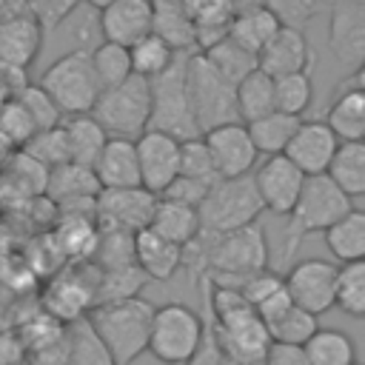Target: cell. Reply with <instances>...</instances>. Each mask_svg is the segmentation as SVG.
Wrapping results in <instances>:
<instances>
[{"mask_svg":"<svg viewBox=\"0 0 365 365\" xmlns=\"http://www.w3.org/2000/svg\"><path fill=\"white\" fill-rule=\"evenodd\" d=\"M202 242H205V277L202 279L214 285L240 288L242 279L268 268V259H271L268 237L259 222H251L245 228H237L220 237L202 234Z\"/></svg>","mask_w":365,"mask_h":365,"instance_id":"6da1fadb","label":"cell"},{"mask_svg":"<svg viewBox=\"0 0 365 365\" xmlns=\"http://www.w3.org/2000/svg\"><path fill=\"white\" fill-rule=\"evenodd\" d=\"M154 305L143 297L94 305L86 317L94 336L103 342L114 365H131L148 348Z\"/></svg>","mask_w":365,"mask_h":365,"instance_id":"7a4b0ae2","label":"cell"},{"mask_svg":"<svg viewBox=\"0 0 365 365\" xmlns=\"http://www.w3.org/2000/svg\"><path fill=\"white\" fill-rule=\"evenodd\" d=\"M354 208L351 197H345L328 174L305 177L302 191L288 214L285 222V242H282V262L294 257L299 242L311 234H325L336 220H342Z\"/></svg>","mask_w":365,"mask_h":365,"instance_id":"3957f363","label":"cell"},{"mask_svg":"<svg viewBox=\"0 0 365 365\" xmlns=\"http://www.w3.org/2000/svg\"><path fill=\"white\" fill-rule=\"evenodd\" d=\"M191 51H177L174 63L151 83V117H148V128L151 131H163L180 143L185 140H197L202 137L191 111V100H188V88H185V57Z\"/></svg>","mask_w":365,"mask_h":365,"instance_id":"277c9868","label":"cell"},{"mask_svg":"<svg viewBox=\"0 0 365 365\" xmlns=\"http://www.w3.org/2000/svg\"><path fill=\"white\" fill-rule=\"evenodd\" d=\"M40 88L51 97V103L60 108V114H91L97 97H100V83L91 68V54L88 48H71L63 57H57L40 77Z\"/></svg>","mask_w":365,"mask_h":365,"instance_id":"5b68a950","label":"cell"},{"mask_svg":"<svg viewBox=\"0 0 365 365\" xmlns=\"http://www.w3.org/2000/svg\"><path fill=\"white\" fill-rule=\"evenodd\" d=\"M262 211L265 208H262L254 180L248 174V177H237V180H217L208 188L205 200L200 202L197 217H200L202 234L220 237V234H228V231L257 222Z\"/></svg>","mask_w":365,"mask_h":365,"instance_id":"8992f818","label":"cell"},{"mask_svg":"<svg viewBox=\"0 0 365 365\" xmlns=\"http://www.w3.org/2000/svg\"><path fill=\"white\" fill-rule=\"evenodd\" d=\"M185 88L200 134L225 123H240L234 86L225 83L200 51H191L185 57Z\"/></svg>","mask_w":365,"mask_h":365,"instance_id":"52a82bcc","label":"cell"},{"mask_svg":"<svg viewBox=\"0 0 365 365\" xmlns=\"http://www.w3.org/2000/svg\"><path fill=\"white\" fill-rule=\"evenodd\" d=\"M91 117L103 125L108 137L137 140L148 128L151 117V83L131 74L125 83L100 91Z\"/></svg>","mask_w":365,"mask_h":365,"instance_id":"ba28073f","label":"cell"},{"mask_svg":"<svg viewBox=\"0 0 365 365\" xmlns=\"http://www.w3.org/2000/svg\"><path fill=\"white\" fill-rule=\"evenodd\" d=\"M202 331H205L202 314H197L185 302H165L154 308L145 351H151L154 359H160L163 365H185L197 351Z\"/></svg>","mask_w":365,"mask_h":365,"instance_id":"9c48e42d","label":"cell"},{"mask_svg":"<svg viewBox=\"0 0 365 365\" xmlns=\"http://www.w3.org/2000/svg\"><path fill=\"white\" fill-rule=\"evenodd\" d=\"M336 262L331 259H319V257H308L299 259L288 268V274L282 277L288 297L294 299L297 308L319 317L325 311L334 308V294H336Z\"/></svg>","mask_w":365,"mask_h":365,"instance_id":"30bf717a","label":"cell"},{"mask_svg":"<svg viewBox=\"0 0 365 365\" xmlns=\"http://www.w3.org/2000/svg\"><path fill=\"white\" fill-rule=\"evenodd\" d=\"M157 205V194L145 191L143 185L137 188H100L94 200V222L100 231H128L137 234L148 228L151 214Z\"/></svg>","mask_w":365,"mask_h":365,"instance_id":"8fae6325","label":"cell"},{"mask_svg":"<svg viewBox=\"0 0 365 365\" xmlns=\"http://www.w3.org/2000/svg\"><path fill=\"white\" fill-rule=\"evenodd\" d=\"M208 322H211V331H214V339H217L222 356L262 359L268 345H271L268 328L262 325V319L257 317V311L251 305H242V308H237L231 314H222V317H208Z\"/></svg>","mask_w":365,"mask_h":365,"instance_id":"7c38bea8","label":"cell"},{"mask_svg":"<svg viewBox=\"0 0 365 365\" xmlns=\"http://www.w3.org/2000/svg\"><path fill=\"white\" fill-rule=\"evenodd\" d=\"M97 279H100V268L94 262H83L71 271H63L46 291V308L48 317L57 322H77L86 319L88 311L94 308V297H97Z\"/></svg>","mask_w":365,"mask_h":365,"instance_id":"4fadbf2b","label":"cell"},{"mask_svg":"<svg viewBox=\"0 0 365 365\" xmlns=\"http://www.w3.org/2000/svg\"><path fill=\"white\" fill-rule=\"evenodd\" d=\"M328 51L345 66L365 63V0H334L328 9Z\"/></svg>","mask_w":365,"mask_h":365,"instance_id":"5bb4252c","label":"cell"},{"mask_svg":"<svg viewBox=\"0 0 365 365\" xmlns=\"http://www.w3.org/2000/svg\"><path fill=\"white\" fill-rule=\"evenodd\" d=\"M202 143L211 154L217 180H237V177H248L251 168L257 165L259 154L245 131L242 123H225L217 128H208L202 134Z\"/></svg>","mask_w":365,"mask_h":365,"instance_id":"9a60e30c","label":"cell"},{"mask_svg":"<svg viewBox=\"0 0 365 365\" xmlns=\"http://www.w3.org/2000/svg\"><path fill=\"white\" fill-rule=\"evenodd\" d=\"M134 148L140 165V185L160 197L180 177V140L145 128L134 140Z\"/></svg>","mask_w":365,"mask_h":365,"instance_id":"2e32d148","label":"cell"},{"mask_svg":"<svg viewBox=\"0 0 365 365\" xmlns=\"http://www.w3.org/2000/svg\"><path fill=\"white\" fill-rule=\"evenodd\" d=\"M251 180H254V188H257V197H259L262 208L274 211L279 217H288L299 191H302L305 174L285 154H274V157H265L257 165Z\"/></svg>","mask_w":365,"mask_h":365,"instance_id":"e0dca14e","label":"cell"},{"mask_svg":"<svg viewBox=\"0 0 365 365\" xmlns=\"http://www.w3.org/2000/svg\"><path fill=\"white\" fill-rule=\"evenodd\" d=\"M46 194L60 205V214H94V200L100 194V182L88 165L66 163L48 171Z\"/></svg>","mask_w":365,"mask_h":365,"instance_id":"ac0fdd59","label":"cell"},{"mask_svg":"<svg viewBox=\"0 0 365 365\" xmlns=\"http://www.w3.org/2000/svg\"><path fill=\"white\" fill-rule=\"evenodd\" d=\"M336 134L328 128L325 120H302L299 128L294 131L285 157L305 174V177H317L325 174L334 154H336Z\"/></svg>","mask_w":365,"mask_h":365,"instance_id":"d6986e66","label":"cell"},{"mask_svg":"<svg viewBox=\"0 0 365 365\" xmlns=\"http://www.w3.org/2000/svg\"><path fill=\"white\" fill-rule=\"evenodd\" d=\"M154 26V6L151 0H117L97 11V29L103 40L131 48L137 40L151 34Z\"/></svg>","mask_w":365,"mask_h":365,"instance_id":"ffe728a7","label":"cell"},{"mask_svg":"<svg viewBox=\"0 0 365 365\" xmlns=\"http://www.w3.org/2000/svg\"><path fill=\"white\" fill-rule=\"evenodd\" d=\"M311 66H314V51L305 34L297 29H285V26H279L277 34L257 54V68L274 80L285 74H297V71H311Z\"/></svg>","mask_w":365,"mask_h":365,"instance_id":"44dd1931","label":"cell"},{"mask_svg":"<svg viewBox=\"0 0 365 365\" xmlns=\"http://www.w3.org/2000/svg\"><path fill=\"white\" fill-rule=\"evenodd\" d=\"M43 46V26L31 14H11L0 20V66L3 68H29Z\"/></svg>","mask_w":365,"mask_h":365,"instance_id":"7402d4cb","label":"cell"},{"mask_svg":"<svg viewBox=\"0 0 365 365\" xmlns=\"http://www.w3.org/2000/svg\"><path fill=\"white\" fill-rule=\"evenodd\" d=\"M100 188H137L140 185V165L134 140L108 137L97 163L91 165Z\"/></svg>","mask_w":365,"mask_h":365,"instance_id":"603a6c76","label":"cell"},{"mask_svg":"<svg viewBox=\"0 0 365 365\" xmlns=\"http://www.w3.org/2000/svg\"><path fill=\"white\" fill-rule=\"evenodd\" d=\"M134 265L148 279L168 282L182 268V248L163 240L151 228H143L134 234Z\"/></svg>","mask_w":365,"mask_h":365,"instance_id":"cb8c5ba5","label":"cell"},{"mask_svg":"<svg viewBox=\"0 0 365 365\" xmlns=\"http://www.w3.org/2000/svg\"><path fill=\"white\" fill-rule=\"evenodd\" d=\"M148 228L154 234H160L163 240L185 248L200 234V217H197V208H191V205H182V202L157 197V205H154V214H151Z\"/></svg>","mask_w":365,"mask_h":365,"instance_id":"d4e9b609","label":"cell"},{"mask_svg":"<svg viewBox=\"0 0 365 365\" xmlns=\"http://www.w3.org/2000/svg\"><path fill=\"white\" fill-rule=\"evenodd\" d=\"M325 123L339 143L365 140V88L345 86V91H339L328 106Z\"/></svg>","mask_w":365,"mask_h":365,"instance_id":"484cf974","label":"cell"},{"mask_svg":"<svg viewBox=\"0 0 365 365\" xmlns=\"http://www.w3.org/2000/svg\"><path fill=\"white\" fill-rule=\"evenodd\" d=\"M277 29H279L277 17L262 3H257V6H248V9H242V11H237L231 17L225 37L257 57L262 51V46L277 34Z\"/></svg>","mask_w":365,"mask_h":365,"instance_id":"4316f807","label":"cell"},{"mask_svg":"<svg viewBox=\"0 0 365 365\" xmlns=\"http://www.w3.org/2000/svg\"><path fill=\"white\" fill-rule=\"evenodd\" d=\"M302 117H294V114H282V111H271L265 117H257L251 123H242L257 154H265V157H274V154H285L294 131L299 128Z\"/></svg>","mask_w":365,"mask_h":365,"instance_id":"83f0119b","label":"cell"},{"mask_svg":"<svg viewBox=\"0 0 365 365\" xmlns=\"http://www.w3.org/2000/svg\"><path fill=\"white\" fill-rule=\"evenodd\" d=\"M325 245L336 262H359L365 259V211L351 208L342 220H336L325 234Z\"/></svg>","mask_w":365,"mask_h":365,"instance_id":"f1b7e54d","label":"cell"},{"mask_svg":"<svg viewBox=\"0 0 365 365\" xmlns=\"http://www.w3.org/2000/svg\"><path fill=\"white\" fill-rule=\"evenodd\" d=\"M66 131V145H68V160L77 165H94L103 145L108 143V134L91 114H77L63 123Z\"/></svg>","mask_w":365,"mask_h":365,"instance_id":"f546056e","label":"cell"},{"mask_svg":"<svg viewBox=\"0 0 365 365\" xmlns=\"http://www.w3.org/2000/svg\"><path fill=\"white\" fill-rule=\"evenodd\" d=\"M325 174L345 197H365V140L339 143Z\"/></svg>","mask_w":365,"mask_h":365,"instance_id":"4dcf8cb0","label":"cell"},{"mask_svg":"<svg viewBox=\"0 0 365 365\" xmlns=\"http://www.w3.org/2000/svg\"><path fill=\"white\" fill-rule=\"evenodd\" d=\"M308 365H356V345L351 334L339 328H317V334L302 345Z\"/></svg>","mask_w":365,"mask_h":365,"instance_id":"1f68e13d","label":"cell"},{"mask_svg":"<svg viewBox=\"0 0 365 365\" xmlns=\"http://www.w3.org/2000/svg\"><path fill=\"white\" fill-rule=\"evenodd\" d=\"M234 100H237L240 123H251L257 117L271 114L274 111V77L254 68L248 77H242L234 86Z\"/></svg>","mask_w":365,"mask_h":365,"instance_id":"d6a6232c","label":"cell"},{"mask_svg":"<svg viewBox=\"0 0 365 365\" xmlns=\"http://www.w3.org/2000/svg\"><path fill=\"white\" fill-rule=\"evenodd\" d=\"M154 6V26L151 31L165 40L174 51H197V37L182 3H151Z\"/></svg>","mask_w":365,"mask_h":365,"instance_id":"836d02e7","label":"cell"},{"mask_svg":"<svg viewBox=\"0 0 365 365\" xmlns=\"http://www.w3.org/2000/svg\"><path fill=\"white\" fill-rule=\"evenodd\" d=\"M97 237H100V231H97L94 214H60L57 242L66 257L91 259L94 248H97Z\"/></svg>","mask_w":365,"mask_h":365,"instance_id":"e575fe53","label":"cell"},{"mask_svg":"<svg viewBox=\"0 0 365 365\" xmlns=\"http://www.w3.org/2000/svg\"><path fill=\"white\" fill-rule=\"evenodd\" d=\"M208 63H211V68L225 80V83H231V86H237L242 77H248L254 68H257V57L251 54V51H245V48H240L234 40H228V37H222V40H217L214 46H208V48H202L200 51Z\"/></svg>","mask_w":365,"mask_h":365,"instance_id":"d590c367","label":"cell"},{"mask_svg":"<svg viewBox=\"0 0 365 365\" xmlns=\"http://www.w3.org/2000/svg\"><path fill=\"white\" fill-rule=\"evenodd\" d=\"M91 54V68H94V77L100 83V88H114L120 83H125L131 77V57H128V48L125 46H117V43H108V40H100L94 48H88Z\"/></svg>","mask_w":365,"mask_h":365,"instance_id":"8d00e7d4","label":"cell"},{"mask_svg":"<svg viewBox=\"0 0 365 365\" xmlns=\"http://www.w3.org/2000/svg\"><path fill=\"white\" fill-rule=\"evenodd\" d=\"M334 308H339L354 319H365V259L345 262L336 268Z\"/></svg>","mask_w":365,"mask_h":365,"instance_id":"74e56055","label":"cell"},{"mask_svg":"<svg viewBox=\"0 0 365 365\" xmlns=\"http://www.w3.org/2000/svg\"><path fill=\"white\" fill-rule=\"evenodd\" d=\"M128 57H131V74H137L143 80H154L174 63L177 51L151 31L128 48Z\"/></svg>","mask_w":365,"mask_h":365,"instance_id":"f35d334b","label":"cell"},{"mask_svg":"<svg viewBox=\"0 0 365 365\" xmlns=\"http://www.w3.org/2000/svg\"><path fill=\"white\" fill-rule=\"evenodd\" d=\"M66 336H68V348H66V356L60 365H114V359L108 356V351L94 336V331L88 328L86 319L71 322Z\"/></svg>","mask_w":365,"mask_h":365,"instance_id":"ab89813d","label":"cell"},{"mask_svg":"<svg viewBox=\"0 0 365 365\" xmlns=\"http://www.w3.org/2000/svg\"><path fill=\"white\" fill-rule=\"evenodd\" d=\"M151 279L137 268V265H125V268H111V271H100L97 279V297L94 305L103 302H117V299H131L140 297V291L148 285Z\"/></svg>","mask_w":365,"mask_h":365,"instance_id":"60d3db41","label":"cell"},{"mask_svg":"<svg viewBox=\"0 0 365 365\" xmlns=\"http://www.w3.org/2000/svg\"><path fill=\"white\" fill-rule=\"evenodd\" d=\"M314 100V80L311 71H297L274 80V111L302 117Z\"/></svg>","mask_w":365,"mask_h":365,"instance_id":"b9f144b4","label":"cell"},{"mask_svg":"<svg viewBox=\"0 0 365 365\" xmlns=\"http://www.w3.org/2000/svg\"><path fill=\"white\" fill-rule=\"evenodd\" d=\"M97 231H100V228H97ZM91 262H94L100 271L134 265V234H128V231H114V228L100 231Z\"/></svg>","mask_w":365,"mask_h":365,"instance_id":"7bdbcfd3","label":"cell"},{"mask_svg":"<svg viewBox=\"0 0 365 365\" xmlns=\"http://www.w3.org/2000/svg\"><path fill=\"white\" fill-rule=\"evenodd\" d=\"M23 151H26L34 163H40L46 171L71 163V160H68V145H66L63 123L54 125V128H46V131H34V137L23 145Z\"/></svg>","mask_w":365,"mask_h":365,"instance_id":"ee69618b","label":"cell"},{"mask_svg":"<svg viewBox=\"0 0 365 365\" xmlns=\"http://www.w3.org/2000/svg\"><path fill=\"white\" fill-rule=\"evenodd\" d=\"M268 328V336H271V342H285V345H305L314 334H317V328H319V319L314 317V314H308V311H302V308H297V305H291L277 322H271V325H265Z\"/></svg>","mask_w":365,"mask_h":365,"instance_id":"f6af8a7d","label":"cell"},{"mask_svg":"<svg viewBox=\"0 0 365 365\" xmlns=\"http://www.w3.org/2000/svg\"><path fill=\"white\" fill-rule=\"evenodd\" d=\"M262 6L277 17L279 26L302 31L325 9V0H262Z\"/></svg>","mask_w":365,"mask_h":365,"instance_id":"bcb514c9","label":"cell"},{"mask_svg":"<svg viewBox=\"0 0 365 365\" xmlns=\"http://www.w3.org/2000/svg\"><path fill=\"white\" fill-rule=\"evenodd\" d=\"M17 103L26 108V114L31 117L34 123V131H46V128H54L60 125V108L51 103V97L40 88V86H26L23 94L17 97Z\"/></svg>","mask_w":365,"mask_h":365,"instance_id":"7dc6e473","label":"cell"},{"mask_svg":"<svg viewBox=\"0 0 365 365\" xmlns=\"http://www.w3.org/2000/svg\"><path fill=\"white\" fill-rule=\"evenodd\" d=\"M180 177L217 182V171H214V163H211V154H208L202 137L180 143Z\"/></svg>","mask_w":365,"mask_h":365,"instance_id":"c3c4849f","label":"cell"},{"mask_svg":"<svg viewBox=\"0 0 365 365\" xmlns=\"http://www.w3.org/2000/svg\"><path fill=\"white\" fill-rule=\"evenodd\" d=\"M83 0H26V14H31L43 29L66 23Z\"/></svg>","mask_w":365,"mask_h":365,"instance_id":"681fc988","label":"cell"},{"mask_svg":"<svg viewBox=\"0 0 365 365\" xmlns=\"http://www.w3.org/2000/svg\"><path fill=\"white\" fill-rule=\"evenodd\" d=\"M285 282H282V277L277 274V271H271V268H262V271H257V274H251L248 279H242L240 282V297L251 305V308H257L262 299H268L274 291H279Z\"/></svg>","mask_w":365,"mask_h":365,"instance_id":"f907efd6","label":"cell"},{"mask_svg":"<svg viewBox=\"0 0 365 365\" xmlns=\"http://www.w3.org/2000/svg\"><path fill=\"white\" fill-rule=\"evenodd\" d=\"M0 131L9 140L23 143V145L34 137V123H31V117L26 114V108L17 100H11V103L3 106V111H0Z\"/></svg>","mask_w":365,"mask_h":365,"instance_id":"816d5d0a","label":"cell"},{"mask_svg":"<svg viewBox=\"0 0 365 365\" xmlns=\"http://www.w3.org/2000/svg\"><path fill=\"white\" fill-rule=\"evenodd\" d=\"M214 182H208V180H188V177H177L160 197H165V200H174V202H182V205H191V208H200V202L205 200V194H208V188H211Z\"/></svg>","mask_w":365,"mask_h":365,"instance_id":"f5cc1de1","label":"cell"},{"mask_svg":"<svg viewBox=\"0 0 365 365\" xmlns=\"http://www.w3.org/2000/svg\"><path fill=\"white\" fill-rule=\"evenodd\" d=\"M202 319H205V331H202V339H200V345H197V351L191 354V359L185 362V365H222V351H220V345H217V339H214V331H211V322H208V317L202 314Z\"/></svg>","mask_w":365,"mask_h":365,"instance_id":"db71d44e","label":"cell"},{"mask_svg":"<svg viewBox=\"0 0 365 365\" xmlns=\"http://www.w3.org/2000/svg\"><path fill=\"white\" fill-rule=\"evenodd\" d=\"M294 305V299L288 297V291H285V285L279 288V291H274L268 299H262L254 311H257V317L262 319V325H271V322H277L288 308Z\"/></svg>","mask_w":365,"mask_h":365,"instance_id":"11a10c76","label":"cell"},{"mask_svg":"<svg viewBox=\"0 0 365 365\" xmlns=\"http://www.w3.org/2000/svg\"><path fill=\"white\" fill-rule=\"evenodd\" d=\"M262 362L265 365H308L302 345H285V342H271Z\"/></svg>","mask_w":365,"mask_h":365,"instance_id":"9f6ffc18","label":"cell"},{"mask_svg":"<svg viewBox=\"0 0 365 365\" xmlns=\"http://www.w3.org/2000/svg\"><path fill=\"white\" fill-rule=\"evenodd\" d=\"M345 86H356V88H365V63L354 68V74L345 80Z\"/></svg>","mask_w":365,"mask_h":365,"instance_id":"6f0895ef","label":"cell"},{"mask_svg":"<svg viewBox=\"0 0 365 365\" xmlns=\"http://www.w3.org/2000/svg\"><path fill=\"white\" fill-rule=\"evenodd\" d=\"M222 365H265V362L262 359H231V356H225Z\"/></svg>","mask_w":365,"mask_h":365,"instance_id":"680465c9","label":"cell"},{"mask_svg":"<svg viewBox=\"0 0 365 365\" xmlns=\"http://www.w3.org/2000/svg\"><path fill=\"white\" fill-rule=\"evenodd\" d=\"M88 9H97V11H103L106 6H111V3H117V0H83Z\"/></svg>","mask_w":365,"mask_h":365,"instance_id":"91938a15","label":"cell"},{"mask_svg":"<svg viewBox=\"0 0 365 365\" xmlns=\"http://www.w3.org/2000/svg\"><path fill=\"white\" fill-rule=\"evenodd\" d=\"M356 365H362V362H356Z\"/></svg>","mask_w":365,"mask_h":365,"instance_id":"94428289","label":"cell"}]
</instances>
